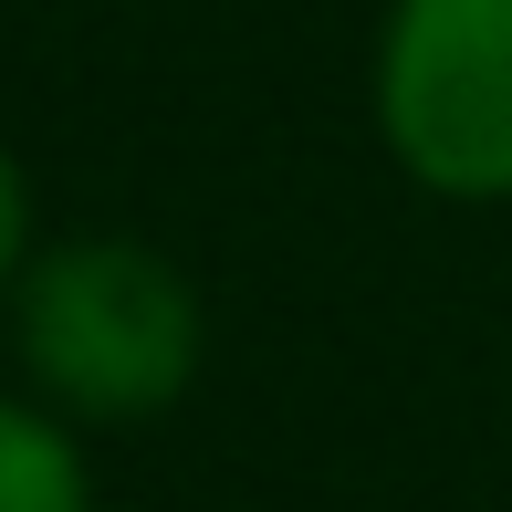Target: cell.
<instances>
[{"mask_svg":"<svg viewBox=\"0 0 512 512\" xmlns=\"http://www.w3.org/2000/svg\"><path fill=\"white\" fill-rule=\"evenodd\" d=\"M0 512H95L84 429L42 398H0Z\"/></svg>","mask_w":512,"mask_h":512,"instance_id":"3957f363","label":"cell"},{"mask_svg":"<svg viewBox=\"0 0 512 512\" xmlns=\"http://www.w3.org/2000/svg\"><path fill=\"white\" fill-rule=\"evenodd\" d=\"M32 178H21V157L11 147H0V304H11V283H21V272H32Z\"/></svg>","mask_w":512,"mask_h":512,"instance_id":"277c9868","label":"cell"},{"mask_svg":"<svg viewBox=\"0 0 512 512\" xmlns=\"http://www.w3.org/2000/svg\"><path fill=\"white\" fill-rule=\"evenodd\" d=\"M377 147L450 209L512 199V0H387L377 21Z\"/></svg>","mask_w":512,"mask_h":512,"instance_id":"7a4b0ae2","label":"cell"},{"mask_svg":"<svg viewBox=\"0 0 512 512\" xmlns=\"http://www.w3.org/2000/svg\"><path fill=\"white\" fill-rule=\"evenodd\" d=\"M11 345L21 377L74 429H136L199 387L209 314L199 283L136 230H74L42 241L32 272L11 283Z\"/></svg>","mask_w":512,"mask_h":512,"instance_id":"6da1fadb","label":"cell"}]
</instances>
